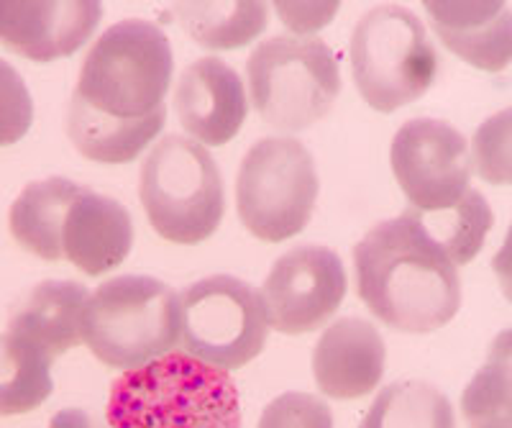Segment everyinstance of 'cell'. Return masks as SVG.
Segmentation results:
<instances>
[{
	"label": "cell",
	"mask_w": 512,
	"mask_h": 428,
	"mask_svg": "<svg viewBox=\"0 0 512 428\" xmlns=\"http://www.w3.org/2000/svg\"><path fill=\"white\" fill-rule=\"evenodd\" d=\"M49 428H100L95 423V418L88 411H80V408H64V411L54 413Z\"/></svg>",
	"instance_id": "cell-28"
},
{
	"label": "cell",
	"mask_w": 512,
	"mask_h": 428,
	"mask_svg": "<svg viewBox=\"0 0 512 428\" xmlns=\"http://www.w3.org/2000/svg\"><path fill=\"white\" fill-rule=\"evenodd\" d=\"M80 190L82 185L67 177L29 182L11 206L13 239L47 262L62 259V223Z\"/></svg>",
	"instance_id": "cell-18"
},
{
	"label": "cell",
	"mask_w": 512,
	"mask_h": 428,
	"mask_svg": "<svg viewBox=\"0 0 512 428\" xmlns=\"http://www.w3.org/2000/svg\"><path fill=\"white\" fill-rule=\"evenodd\" d=\"M405 213L413 218L420 234L431 241L454 267L469 264L482 252L484 239L495 223L487 198L474 188L466 190L454 206L441 208V211L408 208Z\"/></svg>",
	"instance_id": "cell-19"
},
{
	"label": "cell",
	"mask_w": 512,
	"mask_h": 428,
	"mask_svg": "<svg viewBox=\"0 0 512 428\" xmlns=\"http://www.w3.org/2000/svg\"><path fill=\"white\" fill-rule=\"evenodd\" d=\"M52 359L13 334H0V416H24L54 390Z\"/></svg>",
	"instance_id": "cell-22"
},
{
	"label": "cell",
	"mask_w": 512,
	"mask_h": 428,
	"mask_svg": "<svg viewBox=\"0 0 512 428\" xmlns=\"http://www.w3.org/2000/svg\"><path fill=\"white\" fill-rule=\"evenodd\" d=\"M88 298L90 290L80 282H41L13 311L8 334L36 346L54 362L82 341V313Z\"/></svg>",
	"instance_id": "cell-17"
},
{
	"label": "cell",
	"mask_w": 512,
	"mask_h": 428,
	"mask_svg": "<svg viewBox=\"0 0 512 428\" xmlns=\"http://www.w3.org/2000/svg\"><path fill=\"white\" fill-rule=\"evenodd\" d=\"M80 334L105 367L139 370L180 341V295L157 277H113L88 298Z\"/></svg>",
	"instance_id": "cell-4"
},
{
	"label": "cell",
	"mask_w": 512,
	"mask_h": 428,
	"mask_svg": "<svg viewBox=\"0 0 512 428\" xmlns=\"http://www.w3.org/2000/svg\"><path fill=\"white\" fill-rule=\"evenodd\" d=\"M256 428H336L326 400L308 393H285L264 408Z\"/></svg>",
	"instance_id": "cell-26"
},
{
	"label": "cell",
	"mask_w": 512,
	"mask_h": 428,
	"mask_svg": "<svg viewBox=\"0 0 512 428\" xmlns=\"http://www.w3.org/2000/svg\"><path fill=\"white\" fill-rule=\"evenodd\" d=\"M359 428H456V413L431 382L400 380L377 395Z\"/></svg>",
	"instance_id": "cell-21"
},
{
	"label": "cell",
	"mask_w": 512,
	"mask_h": 428,
	"mask_svg": "<svg viewBox=\"0 0 512 428\" xmlns=\"http://www.w3.org/2000/svg\"><path fill=\"white\" fill-rule=\"evenodd\" d=\"M387 362L384 339L364 318H341L320 334L313 352L318 390L333 400L364 398L379 385Z\"/></svg>",
	"instance_id": "cell-14"
},
{
	"label": "cell",
	"mask_w": 512,
	"mask_h": 428,
	"mask_svg": "<svg viewBox=\"0 0 512 428\" xmlns=\"http://www.w3.org/2000/svg\"><path fill=\"white\" fill-rule=\"evenodd\" d=\"M433 31L448 52L482 72H502L512 57V13L502 0H425Z\"/></svg>",
	"instance_id": "cell-16"
},
{
	"label": "cell",
	"mask_w": 512,
	"mask_h": 428,
	"mask_svg": "<svg viewBox=\"0 0 512 428\" xmlns=\"http://www.w3.org/2000/svg\"><path fill=\"white\" fill-rule=\"evenodd\" d=\"M111 428H241L239 390L223 370L169 352L111 385Z\"/></svg>",
	"instance_id": "cell-3"
},
{
	"label": "cell",
	"mask_w": 512,
	"mask_h": 428,
	"mask_svg": "<svg viewBox=\"0 0 512 428\" xmlns=\"http://www.w3.org/2000/svg\"><path fill=\"white\" fill-rule=\"evenodd\" d=\"M510 354V331H502L484 367L461 395V413L469 428H512Z\"/></svg>",
	"instance_id": "cell-23"
},
{
	"label": "cell",
	"mask_w": 512,
	"mask_h": 428,
	"mask_svg": "<svg viewBox=\"0 0 512 428\" xmlns=\"http://www.w3.org/2000/svg\"><path fill=\"white\" fill-rule=\"evenodd\" d=\"M280 18L297 34L323 29L338 11V3H274Z\"/></svg>",
	"instance_id": "cell-27"
},
{
	"label": "cell",
	"mask_w": 512,
	"mask_h": 428,
	"mask_svg": "<svg viewBox=\"0 0 512 428\" xmlns=\"http://www.w3.org/2000/svg\"><path fill=\"white\" fill-rule=\"evenodd\" d=\"M34 124V100L16 67L0 59V149L24 139Z\"/></svg>",
	"instance_id": "cell-24"
},
{
	"label": "cell",
	"mask_w": 512,
	"mask_h": 428,
	"mask_svg": "<svg viewBox=\"0 0 512 428\" xmlns=\"http://www.w3.org/2000/svg\"><path fill=\"white\" fill-rule=\"evenodd\" d=\"M354 270L361 303L402 334H431L459 313V272L408 213L367 231L354 247Z\"/></svg>",
	"instance_id": "cell-2"
},
{
	"label": "cell",
	"mask_w": 512,
	"mask_h": 428,
	"mask_svg": "<svg viewBox=\"0 0 512 428\" xmlns=\"http://www.w3.org/2000/svg\"><path fill=\"white\" fill-rule=\"evenodd\" d=\"M175 72L169 39L144 18L105 31L82 62L67 116V134L82 157L126 165L159 136Z\"/></svg>",
	"instance_id": "cell-1"
},
{
	"label": "cell",
	"mask_w": 512,
	"mask_h": 428,
	"mask_svg": "<svg viewBox=\"0 0 512 428\" xmlns=\"http://www.w3.org/2000/svg\"><path fill=\"white\" fill-rule=\"evenodd\" d=\"M254 111L280 131H305L331 113L341 93L338 59L315 36H274L251 52Z\"/></svg>",
	"instance_id": "cell-7"
},
{
	"label": "cell",
	"mask_w": 512,
	"mask_h": 428,
	"mask_svg": "<svg viewBox=\"0 0 512 428\" xmlns=\"http://www.w3.org/2000/svg\"><path fill=\"white\" fill-rule=\"evenodd\" d=\"M100 18L103 6L98 0H0V44L34 62H54L85 47Z\"/></svg>",
	"instance_id": "cell-12"
},
{
	"label": "cell",
	"mask_w": 512,
	"mask_h": 428,
	"mask_svg": "<svg viewBox=\"0 0 512 428\" xmlns=\"http://www.w3.org/2000/svg\"><path fill=\"white\" fill-rule=\"evenodd\" d=\"M351 75L361 98L379 113L423 98L438 75V54L423 21L402 6L364 13L351 36Z\"/></svg>",
	"instance_id": "cell-6"
},
{
	"label": "cell",
	"mask_w": 512,
	"mask_h": 428,
	"mask_svg": "<svg viewBox=\"0 0 512 428\" xmlns=\"http://www.w3.org/2000/svg\"><path fill=\"white\" fill-rule=\"evenodd\" d=\"M182 29L205 49H241L267 29L269 8L256 0L239 3H175Z\"/></svg>",
	"instance_id": "cell-20"
},
{
	"label": "cell",
	"mask_w": 512,
	"mask_h": 428,
	"mask_svg": "<svg viewBox=\"0 0 512 428\" xmlns=\"http://www.w3.org/2000/svg\"><path fill=\"white\" fill-rule=\"evenodd\" d=\"M182 354L231 372L262 354L267 318L259 290L231 275L198 280L180 295Z\"/></svg>",
	"instance_id": "cell-9"
},
{
	"label": "cell",
	"mask_w": 512,
	"mask_h": 428,
	"mask_svg": "<svg viewBox=\"0 0 512 428\" xmlns=\"http://www.w3.org/2000/svg\"><path fill=\"white\" fill-rule=\"evenodd\" d=\"M175 108L182 129L203 147H223L249 116L244 80L218 57L195 59L180 77Z\"/></svg>",
	"instance_id": "cell-13"
},
{
	"label": "cell",
	"mask_w": 512,
	"mask_h": 428,
	"mask_svg": "<svg viewBox=\"0 0 512 428\" xmlns=\"http://www.w3.org/2000/svg\"><path fill=\"white\" fill-rule=\"evenodd\" d=\"M344 262L333 249L305 244L282 254L264 280L262 305L267 326L287 336L320 329L346 298Z\"/></svg>",
	"instance_id": "cell-11"
},
{
	"label": "cell",
	"mask_w": 512,
	"mask_h": 428,
	"mask_svg": "<svg viewBox=\"0 0 512 428\" xmlns=\"http://www.w3.org/2000/svg\"><path fill=\"white\" fill-rule=\"evenodd\" d=\"M139 198L162 239L195 247L216 234L226 213V190L216 159L203 144L169 134L144 159Z\"/></svg>",
	"instance_id": "cell-5"
},
{
	"label": "cell",
	"mask_w": 512,
	"mask_h": 428,
	"mask_svg": "<svg viewBox=\"0 0 512 428\" xmlns=\"http://www.w3.org/2000/svg\"><path fill=\"white\" fill-rule=\"evenodd\" d=\"M474 159L479 177L492 185H510V111H500L474 139Z\"/></svg>",
	"instance_id": "cell-25"
},
{
	"label": "cell",
	"mask_w": 512,
	"mask_h": 428,
	"mask_svg": "<svg viewBox=\"0 0 512 428\" xmlns=\"http://www.w3.org/2000/svg\"><path fill=\"white\" fill-rule=\"evenodd\" d=\"M318 172L303 141L269 136L256 141L236 177V208L246 231L280 244L310 223L318 200Z\"/></svg>",
	"instance_id": "cell-8"
},
{
	"label": "cell",
	"mask_w": 512,
	"mask_h": 428,
	"mask_svg": "<svg viewBox=\"0 0 512 428\" xmlns=\"http://www.w3.org/2000/svg\"><path fill=\"white\" fill-rule=\"evenodd\" d=\"M134 247V221L126 206L82 188L62 223V259L88 277L118 270Z\"/></svg>",
	"instance_id": "cell-15"
},
{
	"label": "cell",
	"mask_w": 512,
	"mask_h": 428,
	"mask_svg": "<svg viewBox=\"0 0 512 428\" xmlns=\"http://www.w3.org/2000/svg\"><path fill=\"white\" fill-rule=\"evenodd\" d=\"M392 172L415 211L454 206L469 190L472 149L456 126L438 118H413L392 139Z\"/></svg>",
	"instance_id": "cell-10"
}]
</instances>
